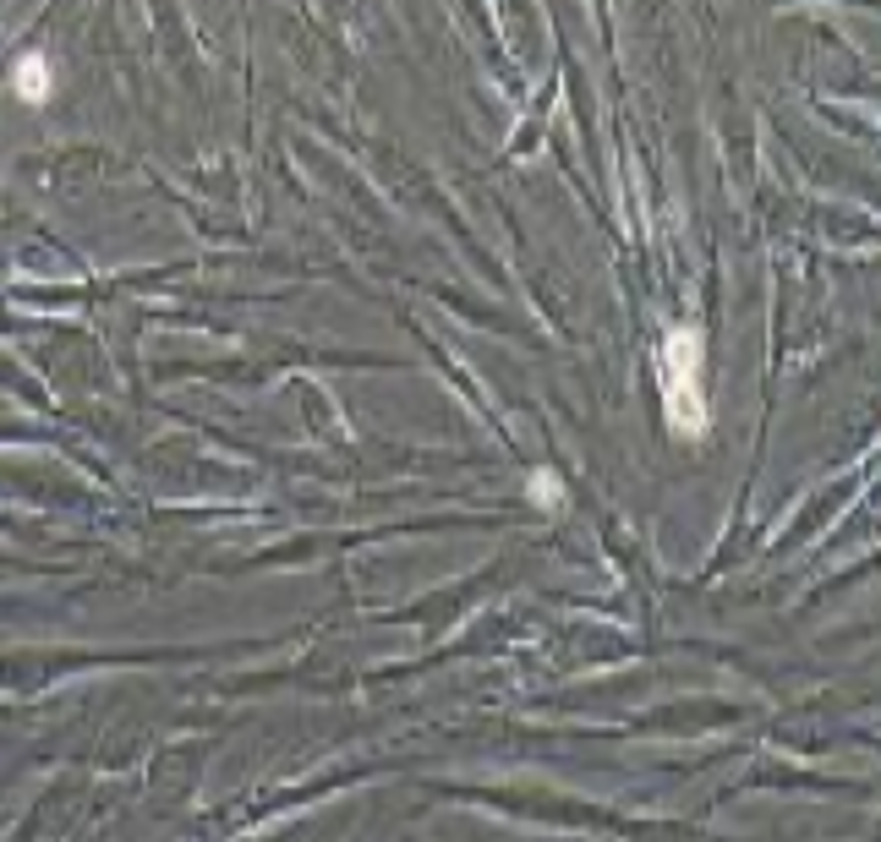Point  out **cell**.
I'll list each match as a JSON object with an SVG mask.
<instances>
[{"label": "cell", "instance_id": "obj_1", "mask_svg": "<svg viewBox=\"0 0 881 842\" xmlns=\"http://www.w3.org/2000/svg\"><path fill=\"white\" fill-rule=\"evenodd\" d=\"M657 383L674 432H706V389H701V334L674 329L657 356Z\"/></svg>", "mask_w": 881, "mask_h": 842}, {"label": "cell", "instance_id": "obj_2", "mask_svg": "<svg viewBox=\"0 0 881 842\" xmlns=\"http://www.w3.org/2000/svg\"><path fill=\"white\" fill-rule=\"evenodd\" d=\"M17 93H22L28 104H39L44 93H50V66H44L39 55H28V61L17 66Z\"/></svg>", "mask_w": 881, "mask_h": 842}]
</instances>
